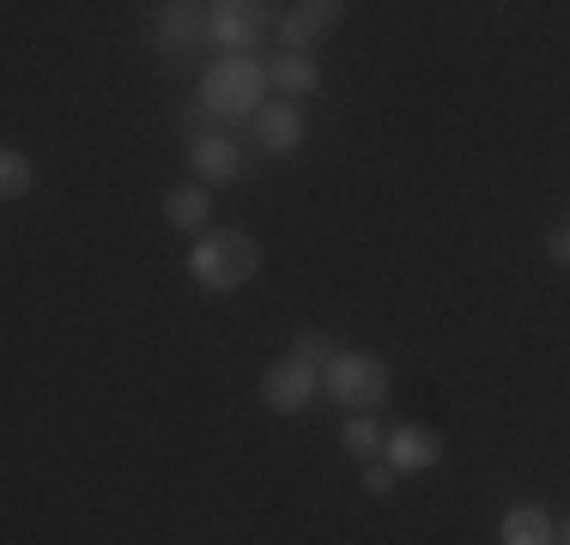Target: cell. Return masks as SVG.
Segmentation results:
<instances>
[{
    "label": "cell",
    "instance_id": "cell-16",
    "mask_svg": "<svg viewBox=\"0 0 570 545\" xmlns=\"http://www.w3.org/2000/svg\"><path fill=\"white\" fill-rule=\"evenodd\" d=\"M292 358L309 364V370H328V364H334V346H328L322 334H297V339H292Z\"/></svg>",
    "mask_w": 570,
    "mask_h": 545
},
{
    "label": "cell",
    "instance_id": "cell-18",
    "mask_svg": "<svg viewBox=\"0 0 570 545\" xmlns=\"http://www.w3.org/2000/svg\"><path fill=\"white\" fill-rule=\"evenodd\" d=\"M547 261H552V267H570V225H559V230L547 237Z\"/></svg>",
    "mask_w": 570,
    "mask_h": 545
},
{
    "label": "cell",
    "instance_id": "cell-3",
    "mask_svg": "<svg viewBox=\"0 0 570 545\" xmlns=\"http://www.w3.org/2000/svg\"><path fill=\"white\" fill-rule=\"evenodd\" d=\"M322 388L346 413H383L389 406V364L364 358V351H334V364L322 370Z\"/></svg>",
    "mask_w": 570,
    "mask_h": 545
},
{
    "label": "cell",
    "instance_id": "cell-13",
    "mask_svg": "<svg viewBox=\"0 0 570 545\" xmlns=\"http://www.w3.org/2000/svg\"><path fill=\"white\" fill-rule=\"evenodd\" d=\"M165 218L170 230H188V237H207V218H213V195L200 182H176L165 195Z\"/></svg>",
    "mask_w": 570,
    "mask_h": 545
},
{
    "label": "cell",
    "instance_id": "cell-17",
    "mask_svg": "<svg viewBox=\"0 0 570 545\" xmlns=\"http://www.w3.org/2000/svg\"><path fill=\"white\" fill-rule=\"evenodd\" d=\"M395 479H401V473L389 467V460H364V490H371V497H389Z\"/></svg>",
    "mask_w": 570,
    "mask_h": 545
},
{
    "label": "cell",
    "instance_id": "cell-12",
    "mask_svg": "<svg viewBox=\"0 0 570 545\" xmlns=\"http://www.w3.org/2000/svg\"><path fill=\"white\" fill-rule=\"evenodd\" d=\"M498 545H559V527H552V515L540 503H515L498 522Z\"/></svg>",
    "mask_w": 570,
    "mask_h": 545
},
{
    "label": "cell",
    "instance_id": "cell-11",
    "mask_svg": "<svg viewBox=\"0 0 570 545\" xmlns=\"http://www.w3.org/2000/svg\"><path fill=\"white\" fill-rule=\"evenodd\" d=\"M267 79H274V91L285 103H304L322 91V61L316 54H279V61L267 67Z\"/></svg>",
    "mask_w": 570,
    "mask_h": 545
},
{
    "label": "cell",
    "instance_id": "cell-9",
    "mask_svg": "<svg viewBox=\"0 0 570 545\" xmlns=\"http://www.w3.org/2000/svg\"><path fill=\"white\" fill-rule=\"evenodd\" d=\"M255 146H262L267 158H292L297 146H304V109L297 103H267L262 116H255Z\"/></svg>",
    "mask_w": 570,
    "mask_h": 545
},
{
    "label": "cell",
    "instance_id": "cell-19",
    "mask_svg": "<svg viewBox=\"0 0 570 545\" xmlns=\"http://www.w3.org/2000/svg\"><path fill=\"white\" fill-rule=\"evenodd\" d=\"M559 545H570V522H564V527H559Z\"/></svg>",
    "mask_w": 570,
    "mask_h": 545
},
{
    "label": "cell",
    "instance_id": "cell-7",
    "mask_svg": "<svg viewBox=\"0 0 570 545\" xmlns=\"http://www.w3.org/2000/svg\"><path fill=\"white\" fill-rule=\"evenodd\" d=\"M188 170H195V182H200V188H213V182H237V176H243L237 140H230V133H195V140H188Z\"/></svg>",
    "mask_w": 570,
    "mask_h": 545
},
{
    "label": "cell",
    "instance_id": "cell-15",
    "mask_svg": "<svg viewBox=\"0 0 570 545\" xmlns=\"http://www.w3.org/2000/svg\"><path fill=\"white\" fill-rule=\"evenodd\" d=\"M24 195H37V158L7 146L0 152V200H24Z\"/></svg>",
    "mask_w": 570,
    "mask_h": 545
},
{
    "label": "cell",
    "instance_id": "cell-5",
    "mask_svg": "<svg viewBox=\"0 0 570 545\" xmlns=\"http://www.w3.org/2000/svg\"><path fill=\"white\" fill-rule=\"evenodd\" d=\"M316 394H322V370H309V364H297V358L267 364V376H262V406L267 413L292 418V413H304Z\"/></svg>",
    "mask_w": 570,
    "mask_h": 545
},
{
    "label": "cell",
    "instance_id": "cell-10",
    "mask_svg": "<svg viewBox=\"0 0 570 545\" xmlns=\"http://www.w3.org/2000/svg\"><path fill=\"white\" fill-rule=\"evenodd\" d=\"M207 37V7H158L153 12V49H165V54H176V49H188V43H200Z\"/></svg>",
    "mask_w": 570,
    "mask_h": 545
},
{
    "label": "cell",
    "instance_id": "cell-6",
    "mask_svg": "<svg viewBox=\"0 0 570 545\" xmlns=\"http://www.w3.org/2000/svg\"><path fill=\"white\" fill-rule=\"evenodd\" d=\"M346 19L341 0H297V7L279 12V54H309L322 31H334V24Z\"/></svg>",
    "mask_w": 570,
    "mask_h": 545
},
{
    "label": "cell",
    "instance_id": "cell-2",
    "mask_svg": "<svg viewBox=\"0 0 570 545\" xmlns=\"http://www.w3.org/2000/svg\"><path fill=\"white\" fill-rule=\"evenodd\" d=\"M255 272H262V242H255L249 230H207V237H195V249H188V279L213 297L243 291Z\"/></svg>",
    "mask_w": 570,
    "mask_h": 545
},
{
    "label": "cell",
    "instance_id": "cell-4",
    "mask_svg": "<svg viewBox=\"0 0 570 545\" xmlns=\"http://www.w3.org/2000/svg\"><path fill=\"white\" fill-rule=\"evenodd\" d=\"M207 37L219 54H249L267 37V7L262 0H213L207 7Z\"/></svg>",
    "mask_w": 570,
    "mask_h": 545
},
{
    "label": "cell",
    "instance_id": "cell-8",
    "mask_svg": "<svg viewBox=\"0 0 570 545\" xmlns=\"http://www.w3.org/2000/svg\"><path fill=\"white\" fill-rule=\"evenodd\" d=\"M383 460H389L395 473H431V467L443 460V436L431 430V425H395V430H389Z\"/></svg>",
    "mask_w": 570,
    "mask_h": 545
},
{
    "label": "cell",
    "instance_id": "cell-14",
    "mask_svg": "<svg viewBox=\"0 0 570 545\" xmlns=\"http://www.w3.org/2000/svg\"><path fill=\"white\" fill-rule=\"evenodd\" d=\"M341 448H346L352 460H383L389 430L376 425V413H346V425H341Z\"/></svg>",
    "mask_w": 570,
    "mask_h": 545
},
{
    "label": "cell",
    "instance_id": "cell-1",
    "mask_svg": "<svg viewBox=\"0 0 570 545\" xmlns=\"http://www.w3.org/2000/svg\"><path fill=\"white\" fill-rule=\"evenodd\" d=\"M267 67L255 61V54H219V61H207L200 67V86H195V98H200V116H213V121H255L267 109Z\"/></svg>",
    "mask_w": 570,
    "mask_h": 545
}]
</instances>
